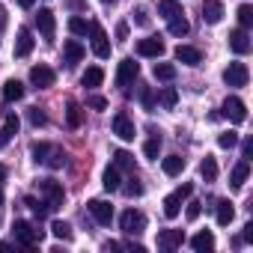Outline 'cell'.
Here are the masks:
<instances>
[{
  "label": "cell",
  "instance_id": "45",
  "mask_svg": "<svg viewBox=\"0 0 253 253\" xmlns=\"http://www.w3.org/2000/svg\"><path fill=\"white\" fill-rule=\"evenodd\" d=\"M203 214V203H188V209H185V217L188 220H197Z\"/></svg>",
  "mask_w": 253,
  "mask_h": 253
},
{
  "label": "cell",
  "instance_id": "18",
  "mask_svg": "<svg viewBox=\"0 0 253 253\" xmlns=\"http://www.w3.org/2000/svg\"><path fill=\"white\" fill-rule=\"evenodd\" d=\"M84 54H86V48H84L78 39H69V42L63 45V57H66V63H69V66L81 63V60H84Z\"/></svg>",
  "mask_w": 253,
  "mask_h": 253
},
{
  "label": "cell",
  "instance_id": "23",
  "mask_svg": "<svg viewBox=\"0 0 253 253\" xmlns=\"http://www.w3.org/2000/svg\"><path fill=\"white\" fill-rule=\"evenodd\" d=\"M101 81H104V69H101V66H89V69L84 72V78H81V84L89 86V89L101 86Z\"/></svg>",
  "mask_w": 253,
  "mask_h": 253
},
{
  "label": "cell",
  "instance_id": "44",
  "mask_svg": "<svg viewBox=\"0 0 253 253\" xmlns=\"http://www.w3.org/2000/svg\"><path fill=\"white\" fill-rule=\"evenodd\" d=\"M86 104L92 110H107V98L104 95H86Z\"/></svg>",
  "mask_w": 253,
  "mask_h": 253
},
{
  "label": "cell",
  "instance_id": "53",
  "mask_svg": "<svg viewBox=\"0 0 253 253\" xmlns=\"http://www.w3.org/2000/svg\"><path fill=\"white\" fill-rule=\"evenodd\" d=\"M69 9H86L84 0H69Z\"/></svg>",
  "mask_w": 253,
  "mask_h": 253
},
{
  "label": "cell",
  "instance_id": "10",
  "mask_svg": "<svg viewBox=\"0 0 253 253\" xmlns=\"http://www.w3.org/2000/svg\"><path fill=\"white\" fill-rule=\"evenodd\" d=\"M86 209H89V214L95 217V223H101V226H107V223L113 220V206H110L107 200H89Z\"/></svg>",
  "mask_w": 253,
  "mask_h": 253
},
{
  "label": "cell",
  "instance_id": "3",
  "mask_svg": "<svg viewBox=\"0 0 253 253\" xmlns=\"http://www.w3.org/2000/svg\"><path fill=\"white\" fill-rule=\"evenodd\" d=\"M39 194H45V203H48V209H51V211H54V209H60V206H63V200H66L63 185H60V182H54V179H39Z\"/></svg>",
  "mask_w": 253,
  "mask_h": 253
},
{
  "label": "cell",
  "instance_id": "2",
  "mask_svg": "<svg viewBox=\"0 0 253 253\" xmlns=\"http://www.w3.org/2000/svg\"><path fill=\"white\" fill-rule=\"evenodd\" d=\"M12 235H15V241L24 244V247H36V244L42 241V232H39L30 220H15V223H12Z\"/></svg>",
  "mask_w": 253,
  "mask_h": 253
},
{
  "label": "cell",
  "instance_id": "15",
  "mask_svg": "<svg viewBox=\"0 0 253 253\" xmlns=\"http://www.w3.org/2000/svg\"><path fill=\"white\" fill-rule=\"evenodd\" d=\"M182 241H185L182 229H161L158 232V247L161 250H176V247H182Z\"/></svg>",
  "mask_w": 253,
  "mask_h": 253
},
{
  "label": "cell",
  "instance_id": "40",
  "mask_svg": "<svg viewBox=\"0 0 253 253\" xmlns=\"http://www.w3.org/2000/svg\"><path fill=\"white\" fill-rule=\"evenodd\" d=\"M235 143H238V134H235V131H223V134L217 137V146H220V149H232Z\"/></svg>",
  "mask_w": 253,
  "mask_h": 253
},
{
  "label": "cell",
  "instance_id": "34",
  "mask_svg": "<svg viewBox=\"0 0 253 253\" xmlns=\"http://www.w3.org/2000/svg\"><path fill=\"white\" fill-rule=\"evenodd\" d=\"M176 101H179V92H176L173 86H164V89L158 92V104H161V107H176Z\"/></svg>",
  "mask_w": 253,
  "mask_h": 253
},
{
  "label": "cell",
  "instance_id": "38",
  "mask_svg": "<svg viewBox=\"0 0 253 253\" xmlns=\"http://www.w3.org/2000/svg\"><path fill=\"white\" fill-rule=\"evenodd\" d=\"M155 78H158V81H173V78H176V66H170V63H155Z\"/></svg>",
  "mask_w": 253,
  "mask_h": 253
},
{
  "label": "cell",
  "instance_id": "36",
  "mask_svg": "<svg viewBox=\"0 0 253 253\" xmlns=\"http://www.w3.org/2000/svg\"><path fill=\"white\" fill-rule=\"evenodd\" d=\"M158 152H161V137L155 134L152 140H146V143H143V155H146L149 161H158Z\"/></svg>",
  "mask_w": 253,
  "mask_h": 253
},
{
  "label": "cell",
  "instance_id": "52",
  "mask_svg": "<svg viewBox=\"0 0 253 253\" xmlns=\"http://www.w3.org/2000/svg\"><path fill=\"white\" fill-rule=\"evenodd\" d=\"M9 140H12V137H9L3 128H0V149H6V143H9Z\"/></svg>",
  "mask_w": 253,
  "mask_h": 253
},
{
  "label": "cell",
  "instance_id": "32",
  "mask_svg": "<svg viewBox=\"0 0 253 253\" xmlns=\"http://www.w3.org/2000/svg\"><path fill=\"white\" fill-rule=\"evenodd\" d=\"M69 33H75V36H86V33H89V21L81 18V15H72V18H69Z\"/></svg>",
  "mask_w": 253,
  "mask_h": 253
},
{
  "label": "cell",
  "instance_id": "48",
  "mask_svg": "<svg viewBox=\"0 0 253 253\" xmlns=\"http://www.w3.org/2000/svg\"><path fill=\"white\" fill-rule=\"evenodd\" d=\"M125 194H128V197H140L143 194V185L137 179H131V185H125Z\"/></svg>",
  "mask_w": 253,
  "mask_h": 253
},
{
  "label": "cell",
  "instance_id": "17",
  "mask_svg": "<svg viewBox=\"0 0 253 253\" xmlns=\"http://www.w3.org/2000/svg\"><path fill=\"white\" fill-rule=\"evenodd\" d=\"M33 33L27 30V27H21L18 33H15V57H27L30 51H33Z\"/></svg>",
  "mask_w": 253,
  "mask_h": 253
},
{
  "label": "cell",
  "instance_id": "21",
  "mask_svg": "<svg viewBox=\"0 0 253 253\" xmlns=\"http://www.w3.org/2000/svg\"><path fill=\"white\" fill-rule=\"evenodd\" d=\"M247 176H250V164H247V158L244 161H238L235 167H232V176H229V185L238 191V188H244V182H247Z\"/></svg>",
  "mask_w": 253,
  "mask_h": 253
},
{
  "label": "cell",
  "instance_id": "39",
  "mask_svg": "<svg viewBox=\"0 0 253 253\" xmlns=\"http://www.w3.org/2000/svg\"><path fill=\"white\" fill-rule=\"evenodd\" d=\"M24 203H27V206H30V211H33V214H36V217H45V214H48V211H51V209H48V203H39V200H36V197H27V200H24Z\"/></svg>",
  "mask_w": 253,
  "mask_h": 253
},
{
  "label": "cell",
  "instance_id": "31",
  "mask_svg": "<svg viewBox=\"0 0 253 253\" xmlns=\"http://www.w3.org/2000/svg\"><path fill=\"white\" fill-rule=\"evenodd\" d=\"M51 235L60 238V241H72V223H66V220H54V223H51Z\"/></svg>",
  "mask_w": 253,
  "mask_h": 253
},
{
  "label": "cell",
  "instance_id": "58",
  "mask_svg": "<svg viewBox=\"0 0 253 253\" xmlns=\"http://www.w3.org/2000/svg\"><path fill=\"white\" fill-rule=\"evenodd\" d=\"M0 206H3V185H0Z\"/></svg>",
  "mask_w": 253,
  "mask_h": 253
},
{
  "label": "cell",
  "instance_id": "41",
  "mask_svg": "<svg viewBox=\"0 0 253 253\" xmlns=\"http://www.w3.org/2000/svg\"><path fill=\"white\" fill-rule=\"evenodd\" d=\"M48 146H51V143H33V146H30V155H33V161H36V164H42V161H45Z\"/></svg>",
  "mask_w": 253,
  "mask_h": 253
},
{
  "label": "cell",
  "instance_id": "54",
  "mask_svg": "<svg viewBox=\"0 0 253 253\" xmlns=\"http://www.w3.org/2000/svg\"><path fill=\"white\" fill-rule=\"evenodd\" d=\"M18 6H21V9H33V6H36V0H18Z\"/></svg>",
  "mask_w": 253,
  "mask_h": 253
},
{
  "label": "cell",
  "instance_id": "57",
  "mask_svg": "<svg viewBox=\"0 0 253 253\" xmlns=\"http://www.w3.org/2000/svg\"><path fill=\"white\" fill-rule=\"evenodd\" d=\"M6 250H12V244H6V241H0V253H6Z\"/></svg>",
  "mask_w": 253,
  "mask_h": 253
},
{
  "label": "cell",
  "instance_id": "14",
  "mask_svg": "<svg viewBox=\"0 0 253 253\" xmlns=\"http://www.w3.org/2000/svg\"><path fill=\"white\" fill-rule=\"evenodd\" d=\"M137 54H140V57H155V60H158V57L164 54V42H161L158 36L140 39V42H137Z\"/></svg>",
  "mask_w": 253,
  "mask_h": 253
},
{
  "label": "cell",
  "instance_id": "49",
  "mask_svg": "<svg viewBox=\"0 0 253 253\" xmlns=\"http://www.w3.org/2000/svg\"><path fill=\"white\" fill-rule=\"evenodd\" d=\"M116 39H119V42L128 39V24H125V21H122V24H116Z\"/></svg>",
  "mask_w": 253,
  "mask_h": 253
},
{
  "label": "cell",
  "instance_id": "51",
  "mask_svg": "<svg viewBox=\"0 0 253 253\" xmlns=\"http://www.w3.org/2000/svg\"><path fill=\"white\" fill-rule=\"evenodd\" d=\"M241 241H253V223H244V235Z\"/></svg>",
  "mask_w": 253,
  "mask_h": 253
},
{
  "label": "cell",
  "instance_id": "28",
  "mask_svg": "<svg viewBox=\"0 0 253 253\" xmlns=\"http://www.w3.org/2000/svg\"><path fill=\"white\" fill-rule=\"evenodd\" d=\"M101 185H104V191H119V167L116 164H110L101 173Z\"/></svg>",
  "mask_w": 253,
  "mask_h": 253
},
{
  "label": "cell",
  "instance_id": "22",
  "mask_svg": "<svg viewBox=\"0 0 253 253\" xmlns=\"http://www.w3.org/2000/svg\"><path fill=\"white\" fill-rule=\"evenodd\" d=\"M158 15L170 21V18L185 15V12H182V3H179V0H158Z\"/></svg>",
  "mask_w": 253,
  "mask_h": 253
},
{
  "label": "cell",
  "instance_id": "8",
  "mask_svg": "<svg viewBox=\"0 0 253 253\" xmlns=\"http://www.w3.org/2000/svg\"><path fill=\"white\" fill-rule=\"evenodd\" d=\"M54 81H57V75H54V69H51V66L39 63V66H33V69H30V84H33L36 89H48V86H54Z\"/></svg>",
  "mask_w": 253,
  "mask_h": 253
},
{
  "label": "cell",
  "instance_id": "42",
  "mask_svg": "<svg viewBox=\"0 0 253 253\" xmlns=\"http://www.w3.org/2000/svg\"><path fill=\"white\" fill-rule=\"evenodd\" d=\"M18 125H21V122H18V116H15V113H6V122H3V131H6L9 137H12V134H18Z\"/></svg>",
  "mask_w": 253,
  "mask_h": 253
},
{
  "label": "cell",
  "instance_id": "47",
  "mask_svg": "<svg viewBox=\"0 0 253 253\" xmlns=\"http://www.w3.org/2000/svg\"><path fill=\"white\" fill-rule=\"evenodd\" d=\"M30 122H33L36 128H39V125H45V122H48V116H45L39 107H33V110H30Z\"/></svg>",
  "mask_w": 253,
  "mask_h": 253
},
{
  "label": "cell",
  "instance_id": "7",
  "mask_svg": "<svg viewBox=\"0 0 253 253\" xmlns=\"http://www.w3.org/2000/svg\"><path fill=\"white\" fill-rule=\"evenodd\" d=\"M137 75H140V63H134L131 57L119 60V66H116V86H128V84H134Z\"/></svg>",
  "mask_w": 253,
  "mask_h": 253
},
{
  "label": "cell",
  "instance_id": "5",
  "mask_svg": "<svg viewBox=\"0 0 253 253\" xmlns=\"http://www.w3.org/2000/svg\"><path fill=\"white\" fill-rule=\"evenodd\" d=\"M220 113L229 119V122H235V125H241L244 119H247V104L241 101V98H235V95H229V98H223V104H220Z\"/></svg>",
  "mask_w": 253,
  "mask_h": 253
},
{
  "label": "cell",
  "instance_id": "24",
  "mask_svg": "<svg viewBox=\"0 0 253 253\" xmlns=\"http://www.w3.org/2000/svg\"><path fill=\"white\" fill-rule=\"evenodd\" d=\"M24 98V84L21 81H6L3 84V101H21Z\"/></svg>",
  "mask_w": 253,
  "mask_h": 253
},
{
  "label": "cell",
  "instance_id": "20",
  "mask_svg": "<svg viewBox=\"0 0 253 253\" xmlns=\"http://www.w3.org/2000/svg\"><path fill=\"white\" fill-rule=\"evenodd\" d=\"M191 247H194L197 253H211V250H214V235H211L209 229H203V232H197V235L191 238Z\"/></svg>",
  "mask_w": 253,
  "mask_h": 253
},
{
  "label": "cell",
  "instance_id": "6",
  "mask_svg": "<svg viewBox=\"0 0 253 253\" xmlns=\"http://www.w3.org/2000/svg\"><path fill=\"white\" fill-rule=\"evenodd\" d=\"M89 36H92V54L98 60H107L110 57V42H107V33L101 30V24L89 21Z\"/></svg>",
  "mask_w": 253,
  "mask_h": 253
},
{
  "label": "cell",
  "instance_id": "1",
  "mask_svg": "<svg viewBox=\"0 0 253 253\" xmlns=\"http://www.w3.org/2000/svg\"><path fill=\"white\" fill-rule=\"evenodd\" d=\"M119 226H122L125 235H140V232L146 229V214L137 211V209H125V211L119 214Z\"/></svg>",
  "mask_w": 253,
  "mask_h": 253
},
{
  "label": "cell",
  "instance_id": "25",
  "mask_svg": "<svg viewBox=\"0 0 253 253\" xmlns=\"http://www.w3.org/2000/svg\"><path fill=\"white\" fill-rule=\"evenodd\" d=\"M45 167H51V170H60L63 164H66V152L60 149V146H48V155H45V161H42Z\"/></svg>",
  "mask_w": 253,
  "mask_h": 253
},
{
  "label": "cell",
  "instance_id": "55",
  "mask_svg": "<svg viewBox=\"0 0 253 253\" xmlns=\"http://www.w3.org/2000/svg\"><path fill=\"white\" fill-rule=\"evenodd\" d=\"M128 250H134V253H143L146 247H143V244H134V241H131V244H128Z\"/></svg>",
  "mask_w": 253,
  "mask_h": 253
},
{
  "label": "cell",
  "instance_id": "29",
  "mask_svg": "<svg viewBox=\"0 0 253 253\" xmlns=\"http://www.w3.org/2000/svg\"><path fill=\"white\" fill-rule=\"evenodd\" d=\"M191 33V24H188V18L185 15H176V18H170V36H188Z\"/></svg>",
  "mask_w": 253,
  "mask_h": 253
},
{
  "label": "cell",
  "instance_id": "13",
  "mask_svg": "<svg viewBox=\"0 0 253 253\" xmlns=\"http://www.w3.org/2000/svg\"><path fill=\"white\" fill-rule=\"evenodd\" d=\"M223 3L220 0H203V21L206 24H220L223 21Z\"/></svg>",
  "mask_w": 253,
  "mask_h": 253
},
{
  "label": "cell",
  "instance_id": "11",
  "mask_svg": "<svg viewBox=\"0 0 253 253\" xmlns=\"http://www.w3.org/2000/svg\"><path fill=\"white\" fill-rule=\"evenodd\" d=\"M113 134H116L119 140H134L137 128H134V122L125 116V113H116V116H113Z\"/></svg>",
  "mask_w": 253,
  "mask_h": 253
},
{
  "label": "cell",
  "instance_id": "4",
  "mask_svg": "<svg viewBox=\"0 0 253 253\" xmlns=\"http://www.w3.org/2000/svg\"><path fill=\"white\" fill-rule=\"evenodd\" d=\"M191 194H194V185H191V182H185L179 191H173V194L164 200V214H167L170 220H173V217H179V211H182V200H188Z\"/></svg>",
  "mask_w": 253,
  "mask_h": 253
},
{
  "label": "cell",
  "instance_id": "30",
  "mask_svg": "<svg viewBox=\"0 0 253 253\" xmlns=\"http://www.w3.org/2000/svg\"><path fill=\"white\" fill-rule=\"evenodd\" d=\"M200 176H203L206 182H214V179H217V161L206 155V158H203V164H200Z\"/></svg>",
  "mask_w": 253,
  "mask_h": 253
},
{
  "label": "cell",
  "instance_id": "16",
  "mask_svg": "<svg viewBox=\"0 0 253 253\" xmlns=\"http://www.w3.org/2000/svg\"><path fill=\"white\" fill-rule=\"evenodd\" d=\"M36 27H39V30H42V36L51 42V39H54V27H57L54 12H51V9H39V15H36Z\"/></svg>",
  "mask_w": 253,
  "mask_h": 253
},
{
  "label": "cell",
  "instance_id": "12",
  "mask_svg": "<svg viewBox=\"0 0 253 253\" xmlns=\"http://www.w3.org/2000/svg\"><path fill=\"white\" fill-rule=\"evenodd\" d=\"M229 48H232V54H238V57L250 54L253 42H250V36H247V30H244V27H238V30H232V33H229Z\"/></svg>",
  "mask_w": 253,
  "mask_h": 253
},
{
  "label": "cell",
  "instance_id": "26",
  "mask_svg": "<svg viewBox=\"0 0 253 253\" xmlns=\"http://www.w3.org/2000/svg\"><path fill=\"white\" fill-rule=\"evenodd\" d=\"M161 170H164V176H179V173L185 170V158H179V155H167V158L161 161Z\"/></svg>",
  "mask_w": 253,
  "mask_h": 253
},
{
  "label": "cell",
  "instance_id": "43",
  "mask_svg": "<svg viewBox=\"0 0 253 253\" xmlns=\"http://www.w3.org/2000/svg\"><path fill=\"white\" fill-rule=\"evenodd\" d=\"M140 104H143L146 110H152V107H155V95H152V89H149V86H143V89H140Z\"/></svg>",
  "mask_w": 253,
  "mask_h": 253
},
{
  "label": "cell",
  "instance_id": "46",
  "mask_svg": "<svg viewBox=\"0 0 253 253\" xmlns=\"http://www.w3.org/2000/svg\"><path fill=\"white\" fill-rule=\"evenodd\" d=\"M134 21H137L140 27H149V24H152V21H149V12H146L143 6H137V9H134Z\"/></svg>",
  "mask_w": 253,
  "mask_h": 253
},
{
  "label": "cell",
  "instance_id": "27",
  "mask_svg": "<svg viewBox=\"0 0 253 253\" xmlns=\"http://www.w3.org/2000/svg\"><path fill=\"white\" fill-rule=\"evenodd\" d=\"M235 217V209L229 200H217V226H229Z\"/></svg>",
  "mask_w": 253,
  "mask_h": 253
},
{
  "label": "cell",
  "instance_id": "35",
  "mask_svg": "<svg viewBox=\"0 0 253 253\" xmlns=\"http://www.w3.org/2000/svg\"><path fill=\"white\" fill-rule=\"evenodd\" d=\"M113 164H116V167H122V170H131V167H134V158H131V152L116 149V152H113Z\"/></svg>",
  "mask_w": 253,
  "mask_h": 253
},
{
  "label": "cell",
  "instance_id": "56",
  "mask_svg": "<svg viewBox=\"0 0 253 253\" xmlns=\"http://www.w3.org/2000/svg\"><path fill=\"white\" fill-rule=\"evenodd\" d=\"M6 173H9V170H6L3 164H0V185H3V182H6Z\"/></svg>",
  "mask_w": 253,
  "mask_h": 253
},
{
  "label": "cell",
  "instance_id": "33",
  "mask_svg": "<svg viewBox=\"0 0 253 253\" xmlns=\"http://www.w3.org/2000/svg\"><path fill=\"white\" fill-rule=\"evenodd\" d=\"M66 122H69V128H81V104H78V101H69V107H66Z\"/></svg>",
  "mask_w": 253,
  "mask_h": 253
},
{
  "label": "cell",
  "instance_id": "37",
  "mask_svg": "<svg viewBox=\"0 0 253 253\" xmlns=\"http://www.w3.org/2000/svg\"><path fill=\"white\" fill-rule=\"evenodd\" d=\"M238 24L247 30V27H253V6L250 3H241L238 6Z\"/></svg>",
  "mask_w": 253,
  "mask_h": 253
},
{
  "label": "cell",
  "instance_id": "50",
  "mask_svg": "<svg viewBox=\"0 0 253 253\" xmlns=\"http://www.w3.org/2000/svg\"><path fill=\"white\" fill-rule=\"evenodd\" d=\"M241 155H244V158H250V155H253V140H250V137L241 143Z\"/></svg>",
  "mask_w": 253,
  "mask_h": 253
},
{
  "label": "cell",
  "instance_id": "19",
  "mask_svg": "<svg viewBox=\"0 0 253 253\" xmlns=\"http://www.w3.org/2000/svg\"><path fill=\"white\" fill-rule=\"evenodd\" d=\"M176 60L185 63V66H200V63H203V54H200L197 48H191V45H179V48H176Z\"/></svg>",
  "mask_w": 253,
  "mask_h": 253
},
{
  "label": "cell",
  "instance_id": "9",
  "mask_svg": "<svg viewBox=\"0 0 253 253\" xmlns=\"http://www.w3.org/2000/svg\"><path fill=\"white\" fill-rule=\"evenodd\" d=\"M247 78H250V72H247L244 63H229L223 69V84L226 86H247Z\"/></svg>",
  "mask_w": 253,
  "mask_h": 253
},
{
  "label": "cell",
  "instance_id": "59",
  "mask_svg": "<svg viewBox=\"0 0 253 253\" xmlns=\"http://www.w3.org/2000/svg\"><path fill=\"white\" fill-rule=\"evenodd\" d=\"M101 3H119V0H101Z\"/></svg>",
  "mask_w": 253,
  "mask_h": 253
}]
</instances>
